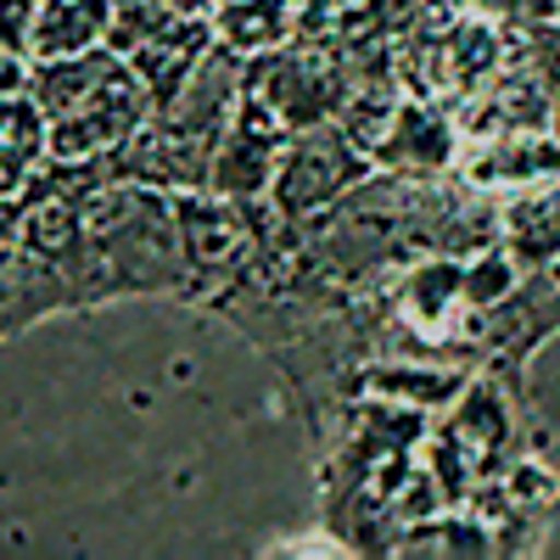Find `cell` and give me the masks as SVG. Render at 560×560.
I'll list each match as a JSON object with an SVG mask.
<instances>
[{"instance_id":"obj_13","label":"cell","mask_w":560,"mask_h":560,"mask_svg":"<svg viewBox=\"0 0 560 560\" xmlns=\"http://www.w3.org/2000/svg\"><path fill=\"white\" fill-rule=\"evenodd\" d=\"M504 488L516 493L522 504H533V510H549L555 493H560L555 471H549V465H538V459H516V465H510V471H504Z\"/></svg>"},{"instance_id":"obj_6","label":"cell","mask_w":560,"mask_h":560,"mask_svg":"<svg viewBox=\"0 0 560 560\" xmlns=\"http://www.w3.org/2000/svg\"><path fill=\"white\" fill-rule=\"evenodd\" d=\"M280 140H287V135H269V129H253L242 118H230L224 135H219V147H213V163H208V191L236 197V202L269 197Z\"/></svg>"},{"instance_id":"obj_15","label":"cell","mask_w":560,"mask_h":560,"mask_svg":"<svg viewBox=\"0 0 560 560\" xmlns=\"http://www.w3.org/2000/svg\"><path fill=\"white\" fill-rule=\"evenodd\" d=\"M555 129H560V113H555Z\"/></svg>"},{"instance_id":"obj_8","label":"cell","mask_w":560,"mask_h":560,"mask_svg":"<svg viewBox=\"0 0 560 560\" xmlns=\"http://www.w3.org/2000/svg\"><path fill=\"white\" fill-rule=\"evenodd\" d=\"M124 57L113 51V45H96V51H79V57H45L39 73H28V96L45 118H62L73 107H84L90 96H96V84L118 68Z\"/></svg>"},{"instance_id":"obj_10","label":"cell","mask_w":560,"mask_h":560,"mask_svg":"<svg viewBox=\"0 0 560 560\" xmlns=\"http://www.w3.org/2000/svg\"><path fill=\"white\" fill-rule=\"evenodd\" d=\"M443 73L465 90V96H482V90L504 73V34L488 18H465L443 39Z\"/></svg>"},{"instance_id":"obj_3","label":"cell","mask_w":560,"mask_h":560,"mask_svg":"<svg viewBox=\"0 0 560 560\" xmlns=\"http://www.w3.org/2000/svg\"><path fill=\"white\" fill-rule=\"evenodd\" d=\"M459 135H465L459 118H448V113L432 107L427 96L398 102L376 163H387V168H398V174H448L454 158H459Z\"/></svg>"},{"instance_id":"obj_9","label":"cell","mask_w":560,"mask_h":560,"mask_svg":"<svg viewBox=\"0 0 560 560\" xmlns=\"http://www.w3.org/2000/svg\"><path fill=\"white\" fill-rule=\"evenodd\" d=\"M113 28V0H45V12L34 18V57H79L107 45Z\"/></svg>"},{"instance_id":"obj_14","label":"cell","mask_w":560,"mask_h":560,"mask_svg":"<svg viewBox=\"0 0 560 560\" xmlns=\"http://www.w3.org/2000/svg\"><path fill=\"white\" fill-rule=\"evenodd\" d=\"M549 275H555V280H560V264H555V269H549Z\"/></svg>"},{"instance_id":"obj_7","label":"cell","mask_w":560,"mask_h":560,"mask_svg":"<svg viewBox=\"0 0 560 560\" xmlns=\"http://www.w3.org/2000/svg\"><path fill=\"white\" fill-rule=\"evenodd\" d=\"M213 51V39H208V23H197V18H168L147 45H135L129 51V62H135V73L147 79V90H152V102L158 107H168L179 90H185V79L197 73V62Z\"/></svg>"},{"instance_id":"obj_2","label":"cell","mask_w":560,"mask_h":560,"mask_svg":"<svg viewBox=\"0 0 560 560\" xmlns=\"http://www.w3.org/2000/svg\"><path fill=\"white\" fill-rule=\"evenodd\" d=\"M555 174H560V129H504L477 140L471 158H465V179L493 197L527 191V185H544Z\"/></svg>"},{"instance_id":"obj_4","label":"cell","mask_w":560,"mask_h":560,"mask_svg":"<svg viewBox=\"0 0 560 560\" xmlns=\"http://www.w3.org/2000/svg\"><path fill=\"white\" fill-rule=\"evenodd\" d=\"M465 370L471 364H448V359H370L359 364V382L353 393L359 398H398V404H415V409H448L459 393H465Z\"/></svg>"},{"instance_id":"obj_11","label":"cell","mask_w":560,"mask_h":560,"mask_svg":"<svg viewBox=\"0 0 560 560\" xmlns=\"http://www.w3.org/2000/svg\"><path fill=\"white\" fill-rule=\"evenodd\" d=\"M287 34V0H230L219 12V39L236 57L275 51V39Z\"/></svg>"},{"instance_id":"obj_5","label":"cell","mask_w":560,"mask_h":560,"mask_svg":"<svg viewBox=\"0 0 560 560\" xmlns=\"http://www.w3.org/2000/svg\"><path fill=\"white\" fill-rule=\"evenodd\" d=\"M499 242L522 269H555L560 264V174L527 191L499 197Z\"/></svg>"},{"instance_id":"obj_1","label":"cell","mask_w":560,"mask_h":560,"mask_svg":"<svg viewBox=\"0 0 560 560\" xmlns=\"http://www.w3.org/2000/svg\"><path fill=\"white\" fill-rule=\"evenodd\" d=\"M376 174V158H370L359 140L342 124H308L292 129L280 140V158H275V179H269V202L292 219H314L325 208H337L353 185H364Z\"/></svg>"},{"instance_id":"obj_12","label":"cell","mask_w":560,"mask_h":560,"mask_svg":"<svg viewBox=\"0 0 560 560\" xmlns=\"http://www.w3.org/2000/svg\"><path fill=\"white\" fill-rule=\"evenodd\" d=\"M522 280H527V269L510 258L504 242H493V247H482V253L465 258V308L488 314V308H499L510 292H516Z\"/></svg>"}]
</instances>
